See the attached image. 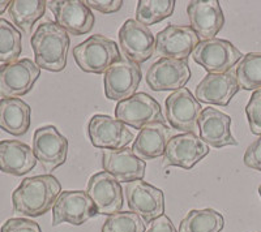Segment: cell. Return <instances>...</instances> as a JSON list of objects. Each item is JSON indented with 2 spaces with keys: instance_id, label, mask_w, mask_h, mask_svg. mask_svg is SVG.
<instances>
[{
  "instance_id": "6da1fadb",
  "label": "cell",
  "mask_w": 261,
  "mask_h": 232,
  "mask_svg": "<svg viewBox=\"0 0 261 232\" xmlns=\"http://www.w3.org/2000/svg\"><path fill=\"white\" fill-rule=\"evenodd\" d=\"M62 193L59 180L53 175H37L24 179L12 193L15 212L25 217H41L53 209Z\"/></svg>"
},
{
  "instance_id": "7a4b0ae2",
  "label": "cell",
  "mask_w": 261,
  "mask_h": 232,
  "mask_svg": "<svg viewBox=\"0 0 261 232\" xmlns=\"http://www.w3.org/2000/svg\"><path fill=\"white\" fill-rule=\"evenodd\" d=\"M69 43L68 33L57 22H42L30 39L36 64L46 71L62 72L67 66Z\"/></svg>"
},
{
  "instance_id": "3957f363",
  "label": "cell",
  "mask_w": 261,
  "mask_h": 232,
  "mask_svg": "<svg viewBox=\"0 0 261 232\" xmlns=\"http://www.w3.org/2000/svg\"><path fill=\"white\" fill-rule=\"evenodd\" d=\"M72 54L81 71L97 75H105L114 63L122 59L116 42L102 34L86 38L73 48Z\"/></svg>"
},
{
  "instance_id": "277c9868",
  "label": "cell",
  "mask_w": 261,
  "mask_h": 232,
  "mask_svg": "<svg viewBox=\"0 0 261 232\" xmlns=\"http://www.w3.org/2000/svg\"><path fill=\"white\" fill-rule=\"evenodd\" d=\"M243 55L231 42L213 38L200 41L192 52V59L208 73H226L241 62Z\"/></svg>"
},
{
  "instance_id": "5b68a950",
  "label": "cell",
  "mask_w": 261,
  "mask_h": 232,
  "mask_svg": "<svg viewBox=\"0 0 261 232\" xmlns=\"http://www.w3.org/2000/svg\"><path fill=\"white\" fill-rule=\"evenodd\" d=\"M41 76V68L30 59L0 66V98H18L30 92Z\"/></svg>"
},
{
  "instance_id": "8992f818",
  "label": "cell",
  "mask_w": 261,
  "mask_h": 232,
  "mask_svg": "<svg viewBox=\"0 0 261 232\" xmlns=\"http://www.w3.org/2000/svg\"><path fill=\"white\" fill-rule=\"evenodd\" d=\"M115 119L135 129H141L153 123H165L160 103L146 93H136L129 98L118 102Z\"/></svg>"
},
{
  "instance_id": "52a82bcc",
  "label": "cell",
  "mask_w": 261,
  "mask_h": 232,
  "mask_svg": "<svg viewBox=\"0 0 261 232\" xmlns=\"http://www.w3.org/2000/svg\"><path fill=\"white\" fill-rule=\"evenodd\" d=\"M33 152L42 167L47 172H53L67 161L68 140L58 131L57 127L45 125L34 132Z\"/></svg>"
},
{
  "instance_id": "ba28073f",
  "label": "cell",
  "mask_w": 261,
  "mask_h": 232,
  "mask_svg": "<svg viewBox=\"0 0 261 232\" xmlns=\"http://www.w3.org/2000/svg\"><path fill=\"white\" fill-rule=\"evenodd\" d=\"M97 214V208L85 191H64L53 206V226H81Z\"/></svg>"
},
{
  "instance_id": "9c48e42d",
  "label": "cell",
  "mask_w": 261,
  "mask_h": 232,
  "mask_svg": "<svg viewBox=\"0 0 261 232\" xmlns=\"http://www.w3.org/2000/svg\"><path fill=\"white\" fill-rule=\"evenodd\" d=\"M141 78L143 72L139 64L120 59L105 72V96L111 101H124L136 94Z\"/></svg>"
},
{
  "instance_id": "30bf717a",
  "label": "cell",
  "mask_w": 261,
  "mask_h": 232,
  "mask_svg": "<svg viewBox=\"0 0 261 232\" xmlns=\"http://www.w3.org/2000/svg\"><path fill=\"white\" fill-rule=\"evenodd\" d=\"M130 212L150 223L165 213V196L162 189L143 180L127 183L123 189Z\"/></svg>"
},
{
  "instance_id": "8fae6325",
  "label": "cell",
  "mask_w": 261,
  "mask_h": 232,
  "mask_svg": "<svg viewBox=\"0 0 261 232\" xmlns=\"http://www.w3.org/2000/svg\"><path fill=\"white\" fill-rule=\"evenodd\" d=\"M166 119L172 128L183 133H195L199 127L201 104L187 88H181L166 98Z\"/></svg>"
},
{
  "instance_id": "7c38bea8",
  "label": "cell",
  "mask_w": 261,
  "mask_h": 232,
  "mask_svg": "<svg viewBox=\"0 0 261 232\" xmlns=\"http://www.w3.org/2000/svg\"><path fill=\"white\" fill-rule=\"evenodd\" d=\"M119 46L125 59L140 66L155 52V37L145 25L127 20L119 30Z\"/></svg>"
},
{
  "instance_id": "4fadbf2b",
  "label": "cell",
  "mask_w": 261,
  "mask_h": 232,
  "mask_svg": "<svg viewBox=\"0 0 261 232\" xmlns=\"http://www.w3.org/2000/svg\"><path fill=\"white\" fill-rule=\"evenodd\" d=\"M88 134L93 146L99 149L119 150L134 141L128 125L109 115H94L88 125Z\"/></svg>"
},
{
  "instance_id": "5bb4252c",
  "label": "cell",
  "mask_w": 261,
  "mask_h": 232,
  "mask_svg": "<svg viewBox=\"0 0 261 232\" xmlns=\"http://www.w3.org/2000/svg\"><path fill=\"white\" fill-rule=\"evenodd\" d=\"M146 83L154 92H176L190 81L191 69L187 59L161 57L146 73Z\"/></svg>"
},
{
  "instance_id": "9a60e30c",
  "label": "cell",
  "mask_w": 261,
  "mask_h": 232,
  "mask_svg": "<svg viewBox=\"0 0 261 232\" xmlns=\"http://www.w3.org/2000/svg\"><path fill=\"white\" fill-rule=\"evenodd\" d=\"M200 43L191 26L170 24L155 36V54L167 59H187Z\"/></svg>"
},
{
  "instance_id": "2e32d148",
  "label": "cell",
  "mask_w": 261,
  "mask_h": 232,
  "mask_svg": "<svg viewBox=\"0 0 261 232\" xmlns=\"http://www.w3.org/2000/svg\"><path fill=\"white\" fill-rule=\"evenodd\" d=\"M86 193L89 194L97 213L101 215H113L122 212L124 197L120 183L106 171L97 172L89 179Z\"/></svg>"
},
{
  "instance_id": "e0dca14e",
  "label": "cell",
  "mask_w": 261,
  "mask_h": 232,
  "mask_svg": "<svg viewBox=\"0 0 261 232\" xmlns=\"http://www.w3.org/2000/svg\"><path fill=\"white\" fill-rule=\"evenodd\" d=\"M47 7L55 16L57 24L72 36H84L94 26V15L80 0L47 2Z\"/></svg>"
},
{
  "instance_id": "ac0fdd59",
  "label": "cell",
  "mask_w": 261,
  "mask_h": 232,
  "mask_svg": "<svg viewBox=\"0 0 261 232\" xmlns=\"http://www.w3.org/2000/svg\"><path fill=\"white\" fill-rule=\"evenodd\" d=\"M209 154V146L195 133L172 136L165 150V161L169 166L191 170Z\"/></svg>"
},
{
  "instance_id": "d6986e66",
  "label": "cell",
  "mask_w": 261,
  "mask_h": 232,
  "mask_svg": "<svg viewBox=\"0 0 261 232\" xmlns=\"http://www.w3.org/2000/svg\"><path fill=\"white\" fill-rule=\"evenodd\" d=\"M191 27L201 41L216 38L225 25L222 7L217 0H193L187 6Z\"/></svg>"
},
{
  "instance_id": "ffe728a7",
  "label": "cell",
  "mask_w": 261,
  "mask_h": 232,
  "mask_svg": "<svg viewBox=\"0 0 261 232\" xmlns=\"http://www.w3.org/2000/svg\"><path fill=\"white\" fill-rule=\"evenodd\" d=\"M235 72L226 73H208L196 86L195 98L201 103L227 106L239 92Z\"/></svg>"
},
{
  "instance_id": "44dd1931",
  "label": "cell",
  "mask_w": 261,
  "mask_h": 232,
  "mask_svg": "<svg viewBox=\"0 0 261 232\" xmlns=\"http://www.w3.org/2000/svg\"><path fill=\"white\" fill-rule=\"evenodd\" d=\"M103 171L113 175L119 183H130L143 180L146 163L140 159L132 149L123 148L119 150H105L102 153Z\"/></svg>"
},
{
  "instance_id": "7402d4cb",
  "label": "cell",
  "mask_w": 261,
  "mask_h": 232,
  "mask_svg": "<svg viewBox=\"0 0 261 232\" xmlns=\"http://www.w3.org/2000/svg\"><path fill=\"white\" fill-rule=\"evenodd\" d=\"M231 118L217 108L206 107L199 119L200 138L212 148L237 146L238 141L231 133Z\"/></svg>"
},
{
  "instance_id": "603a6c76",
  "label": "cell",
  "mask_w": 261,
  "mask_h": 232,
  "mask_svg": "<svg viewBox=\"0 0 261 232\" xmlns=\"http://www.w3.org/2000/svg\"><path fill=\"white\" fill-rule=\"evenodd\" d=\"M37 166L34 152L27 143L17 140L0 141V171L13 176H22Z\"/></svg>"
},
{
  "instance_id": "cb8c5ba5",
  "label": "cell",
  "mask_w": 261,
  "mask_h": 232,
  "mask_svg": "<svg viewBox=\"0 0 261 232\" xmlns=\"http://www.w3.org/2000/svg\"><path fill=\"white\" fill-rule=\"evenodd\" d=\"M171 137V129L165 123H153L140 129L130 149L140 159L151 161L165 155Z\"/></svg>"
},
{
  "instance_id": "d4e9b609",
  "label": "cell",
  "mask_w": 261,
  "mask_h": 232,
  "mask_svg": "<svg viewBox=\"0 0 261 232\" xmlns=\"http://www.w3.org/2000/svg\"><path fill=\"white\" fill-rule=\"evenodd\" d=\"M32 108L20 98L0 99V129L12 136L29 131Z\"/></svg>"
},
{
  "instance_id": "484cf974",
  "label": "cell",
  "mask_w": 261,
  "mask_h": 232,
  "mask_svg": "<svg viewBox=\"0 0 261 232\" xmlns=\"http://www.w3.org/2000/svg\"><path fill=\"white\" fill-rule=\"evenodd\" d=\"M46 7L47 2L45 0H13L9 4L8 13L13 25L29 36L34 24L45 15Z\"/></svg>"
},
{
  "instance_id": "4316f807",
  "label": "cell",
  "mask_w": 261,
  "mask_h": 232,
  "mask_svg": "<svg viewBox=\"0 0 261 232\" xmlns=\"http://www.w3.org/2000/svg\"><path fill=\"white\" fill-rule=\"evenodd\" d=\"M225 218L214 209L191 210L179 226V232H221Z\"/></svg>"
},
{
  "instance_id": "83f0119b",
  "label": "cell",
  "mask_w": 261,
  "mask_h": 232,
  "mask_svg": "<svg viewBox=\"0 0 261 232\" xmlns=\"http://www.w3.org/2000/svg\"><path fill=\"white\" fill-rule=\"evenodd\" d=\"M235 77L244 90L261 89V52H249L237 64Z\"/></svg>"
},
{
  "instance_id": "f1b7e54d",
  "label": "cell",
  "mask_w": 261,
  "mask_h": 232,
  "mask_svg": "<svg viewBox=\"0 0 261 232\" xmlns=\"http://www.w3.org/2000/svg\"><path fill=\"white\" fill-rule=\"evenodd\" d=\"M174 9V0H140L136 7V21L149 27L172 16Z\"/></svg>"
},
{
  "instance_id": "f546056e",
  "label": "cell",
  "mask_w": 261,
  "mask_h": 232,
  "mask_svg": "<svg viewBox=\"0 0 261 232\" xmlns=\"http://www.w3.org/2000/svg\"><path fill=\"white\" fill-rule=\"evenodd\" d=\"M22 51V36L9 21L0 18V62L12 63Z\"/></svg>"
},
{
  "instance_id": "4dcf8cb0",
  "label": "cell",
  "mask_w": 261,
  "mask_h": 232,
  "mask_svg": "<svg viewBox=\"0 0 261 232\" xmlns=\"http://www.w3.org/2000/svg\"><path fill=\"white\" fill-rule=\"evenodd\" d=\"M102 232H146V224L136 213L119 212L107 217Z\"/></svg>"
},
{
  "instance_id": "1f68e13d",
  "label": "cell",
  "mask_w": 261,
  "mask_h": 232,
  "mask_svg": "<svg viewBox=\"0 0 261 232\" xmlns=\"http://www.w3.org/2000/svg\"><path fill=\"white\" fill-rule=\"evenodd\" d=\"M249 129L256 136H261V89L253 92L246 107Z\"/></svg>"
},
{
  "instance_id": "d6a6232c",
  "label": "cell",
  "mask_w": 261,
  "mask_h": 232,
  "mask_svg": "<svg viewBox=\"0 0 261 232\" xmlns=\"http://www.w3.org/2000/svg\"><path fill=\"white\" fill-rule=\"evenodd\" d=\"M0 232H42L34 220L27 218H11L2 226Z\"/></svg>"
},
{
  "instance_id": "836d02e7",
  "label": "cell",
  "mask_w": 261,
  "mask_h": 232,
  "mask_svg": "<svg viewBox=\"0 0 261 232\" xmlns=\"http://www.w3.org/2000/svg\"><path fill=\"white\" fill-rule=\"evenodd\" d=\"M243 162L247 167L261 172V136L247 148Z\"/></svg>"
},
{
  "instance_id": "e575fe53",
  "label": "cell",
  "mask_w": 261,
  "mask_h": 232,
  "mask_svg": "<svg viewBox=\"0 0 261 232\" xmlns=\"http://www.w3.org/2000/svg\"><path fill=\"white\" fill-rule=\"evenodd\" d=\"M86 7L101 13H115L123 7L122 0H86Z\"/></svg>"
},
{
  "instance_id": "d590c367",
  "label": "cell",
  "mask_w": 261,
  "mask_h": 232,
  "mask_svg": "<svg viewBox=\"0 0 261 232\" xmlns=\"http://www.w3.org/2000/svg\"><path fill=\"white\" fill-rule=\"evenodd\" d=\"M146 232H178L175 226L167 215H161L160 218L154 219L149 223V228Z\"/></svg>"
},
{
  "instance_id": "8d00e7d4",
  "label": "cell",
  "mask_w": 261,
  "mask_h": 232,
  "mask_svg": "<svg viewBox=\"0 0 261 232\" xmlns=\"http://www.w3.org/2000/svg\"><path fill=\"white\" fill-rule=\"evenodd\" d=\"M9 4H11L9 0H0V15H3L4 11L9 8Z\"/></svg>"
},
{
  "instance_id": "74e56055",
  "label": "cell",
  "mask_w": 261,
  "mask_h": 232,
  "mask_svg": "<svg viewBox=\"0 0 261 232\" xmlns=\"http://www.w3.org/2000/svg\"><path fill=\"white\" fill-rule=\"evenodd\" d=\"M258 194H260V197H261V184H260V187H258Z\"/></svg>"
}]
</instances>
